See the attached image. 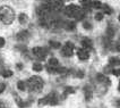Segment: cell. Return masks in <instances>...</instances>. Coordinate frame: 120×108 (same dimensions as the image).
Instances as JSON below:
<instances>
[{
    "label": "cell",
    "instance_id": "cell-1",
    "mask_svg": "<svg viewBox=\"0 0 120 108\" xmlns=\"http://www.w3.org/2000/svg\"><path fill=\"white\" fill-rule=\"evenodd\" d=\"M15 20V12L14 9H11L10 7L8 6H2L0 7V20L6 24V25H9L11 24Z\"/></svg>",
    "mask_w": 120,
    "mask_h": 108
},
{
    "label": "cell",
    "instance_id": "cell-2",
    "mask_svg": "<svg viewBox=\"0 0 120 108\" xmlns=\"http://www.w3.org/2000/svg\"><path fill=\"white\" fill-rule=\"evenodd\" d=\"M65 13L68 17H74L76 20H82L84 16H85V13L84 10L80 8V7L76 6V5H69V6L66 7L65 9Z\"/></svg>",
    "mask_w": 120,
    "mask_h": 108
},
{
    "label": "cell",
    "instance_id": "cell-3",
    "mask_svg": "<svg viewBox=\"0 0 120 108\" xmlns=\"http://www.w3.org/2000/svg\"><path fill=\"white\" fill-rule=\"evenodd\" d=\"M28 85L34 91H41L43 89L44 83H43V80L41 79L40 76H32L28 80Z\"/></svg>",
    "mask_w": 120,
    "mask_h": 108
},
{
    "label": "cell",
    "instance_id": "cell-4",
    "mask_svg": "<svg viewBox=\"0 0 120 108\" xmlns=\"http://www.w3.org/2000/svg\"><path fill=\"white\" fill-rule=\"evenodd\" d=\"M47 104H49V105H57L58 104V98L53 92L48 95L45 98H42L39 101V105H47Z\"/></svg>",
    "mask_w": 120,
    "mask_h": 108
},
{
    "label": "cell",
    "instance_id": "cell-5",
    "mask_svg": "<svg viewBox=\"0 0 120 108\" xmlns=\"http://www.w3.org/2000/svg\"><path fill=\"white\" fill-rule=\"evenodd\" d=\"M32 54H33L38 59L43 60V59H45V57H47V50L42 47H34L33 49H32Z\"/></svg>",
    "mask_w": 120,
    "mask_h": 108
},
{
    "label": "cell",
    "instance_id": "cell-6",
    "mask_svg": "<svg viewBox=\"0 0 120 108\" xmlns=\"http://www.w3.org/2000/svg\"><path fill=\"white\" fill-rule=\"evenodd\" d=\"M74 49H75V46H74L71 42H67L66 44L62 47V50H61V54L65 57H71L74 54Z\"/></svg>",
    "mask_w": 120,
    "mask_h": 108
},
{
    "label": "cell",
    "instance_id": "cell-7",
    "mask_svg": "<svg viewBox=\"0 0 120 108\" xmlns=\"http://www.w3.org/2000/svg\"><path fill=\"white\" fill-rule=\"evenodd\" d=\"M77 56H78V58L80 60H87L90 58V54L85 49H78L77 50Z\"/></svg>",
    "mask_w": 120,
    "mask_h": 108
},
{
    "label": "cell",
    "instance_id": "cell-8",
    "mask_svg": "<svg viewBox=\"0 0 120 108\" xmlns=\"http://www.w3.org/2000/svg\"><path fill=\"white\" fill-rule=\"evenodd\" d=\"M82 46H83V49H91L92 48V41L90 40L88 38H85V39H83L82 40Z\"/></svg>",
    "mask_w": 120,
    "mask_h": 108
},
{
    "label": "cell",
    "instance_id": "cell-9",
    "mask_svg": "<svg viewBox=\"0 0 120 108\" xmlns=\"http://www.w3.org/2000/svg\"><path fill=\"white\" fill-rule=\"evenodd\" d=\"M28 32L27 31H22L19 33L17 34V40L18 41H25L28 39Z\"/></svg>",
    "mask_w": 120,
    "mask_h": 108
},
{
    "label": "cell",
    "instance_id": "cell-10",
    "mask_svg": "<svg viewBox=\"0 0 120 108\" xmlns=\"http://www.w3.org/2000/svg\"><path fill=\"white\" fill-rule=\"evenodd\" d=\"M109 63H110L111 66H118V65H120V58H118V57H112V58H110Z\"/></svg>",
    "mask_w": 120,
    "mask_h": 108
},
{
    "label": "cell",
    "instance_id": "cell-11",
    "mask_svg": "<svg viewBox=\"0 0 120 108\" xmlns=\"http://www.w3.org/2000/svg\"><path fill=\"white\" fill-rule=\"evenodd\" d=\"M91 7L94 8V9H102L103 4L101 1H93V2H91Z\"/></svg>",
    "mask_w": 120,
    "mask_h": 108
},
{
    "label": "cell",
    "instance_id": "cell-12",
    "mask_svg": "<svg viewBox=\"0 0 120 108\" xmlns=\"http://www.w3.org/2000/svg\"><path fill=\"white\" fill-rule=\"evenodd\" d=\"M42 69H43V66L41 63H35L33 65V71H35V72H41Z\"/></svg>",
    "mask_w": 120,
    "mask_h": 108
},
{
    "label": "cell",
    "instance_id": "cell-13",
    "mask_svg": "<svg viewBox=\"0 0 120 108\" xmlns=\"http://www.w3.org/2000/svg\"><path fill=\"white\" fill-rule=\"evenodd\" d=\"M18 20H19V22L22 23V24H25V23L27 22V20H28V17H27L26 14H20Z\"/></svg>",
    "mask_w": 120,
    "mask_h": 108
},
{
    "label": "cell",
    "instance_id": "cell-14",
    "mask_svg": "<svg viewBox=\"0 0 120 108\" xmlns=\"http://www.w3.org/2000/svg\"><path fill=\"white\" fill-rule=\"evenodd\" d=\"M65 28L66 30H69V31H71L75 28V24H74L73 22H67L66 24H65Z\"/></svg>",
    "mask_w": 120,
    "mask_h": 108
},
{
    "label": "cell",
    "instance_id": "cell-15",
    "mask_svg": "<svg viewBox=\"0 0 120 108\" xmlns=\"http://www.w3.org/2000/svg\"><path fill=\"white\" fill-rule=\"evenodd\" d=\"M11 75H13V72H11V71H9V69L1 72V76H4V77H10Z\"/></svg>",
    "mask_w": 120,
    "mask_h": 108
},
{
    "label": "cell",
    "instance_id": "cell-16",
    "mask_svg": "<svg viewBox=\"0 0 120 108\" xmlns=\"http://www.w3.org/2000/svg\"><path fill=\"white\" fill-rule=\"evenodd\" d=\"M49 44H50V46H51L52 48H56V49L60 47V42H57V41H52V40L49 41Z\"/></svg>",
    "mask_w": 120,
    "mask_h": 108
},
{
    "label": "cell",
    "instance_id": "cell-17",
    "mask_svg": "<svg viewBox=\"0 0 120 108\" xmlns=\"http://www.w3.org/2000/svg\"><path fill=\"white\" fill-rule=\"evenodd\" d=\"M17 88H18V90L24 91V90H25V83H24L23 81H19L18 83H17Z\"/></svg>",
    "mask_w": 120,
    "mask_h": 108
},
{
    "label": "cell",
    "instance_id": "cell-18",
    "mask_svg": "<svg viewBox=\"0 0 120 108\" xmlns=\"http://www.w3.org/2000/svg\"><path fill=\"white\" fill-rule=\"evenodd\" d=\"M98 80H99V81H100V82L109 81V80H108V79H107V77H105V76H104V75H103V74H98Z\"/></svg>",
    "mask_w": 120,
    "mask_h": 108
},
{
    "label": "cell",
    "instance_id": "cell-19",
    "mask_svg": "<svg viewBox=\"0 0 120 108\" xmlns=\"http://www.w3.org/2000/svg\"><path fill=\"white\" fill-rule=\"evenodd\" d=\"M102 9L104 10V13H105V14H111V9H110V8H109L107 5H103Z\"/></svg>",
    "mask_w": 120,
    "mask_h": 108
},
{
    "label": "cell",
    "instance_id": "cell-20",
    "mask_svg": "<svg viewBox=\"0 0 120 108\" xmlns=\"http://www.w3.org/2000/svg\"><path fill=\"white\" fill-rule=\"evenodd\" d=\"M5 89H6V84L4 82H0V93H2L5 91Z\"/></svg>",
    "mask_w": 120,
    "mask_h": 108
},
{
    "label": "cell",
    "instance_id": "cell-21",
    "mask_svg": "<svg viewBox=\"0 0 120 108\" xmlns=\"http://www.w3.org/2000/svg\"><path fill=\"white\" fill-rule=\"evenodd\" d=\"M112 74H113L114 76H119L120 75V69L119 68H116V69L112 68Z\"/></svg>",
    "mask_w": 120,
    "mask_h": 108
},
{
    "label": "cell",
    "instance_id": "cell-22",
    "mask_svg": "<svg viewBox=\"0 0 120 108\" xmlns=\"http://www.w3.org/2000/svg\"><path fill=\"white\" fill-rule=\"evenodd\" d=\"M95 18H96V20H102V18H103V14H102V13L96 14V16H95Z\"/></svg>",
    "mask_w": 120,
    "mask_h": 108
},
{
    "label": "cell",
    "instance_id": "cell-23",
    "mask_svg": "<svg viewBox=\"0 0 120 108\" xmlns=\"http://www.w3.org/2000/svg\"><path fill=\"white\" fill-rule=\"evenodd\" d=\"M5 43H6V40L2 38V36H0V48H2L5 46Z\"/></svg>",
    "mask_w": 120,
    "mask_h": 108
},
{
    "label": "cell",
    "instance_id": "cell-24",
    "mask_svg": "<svg viewBox=\"0 0 120 108\" xmlns=\"http://www.w3.org/2000/svg\"><path fill=\"white\" fill-rule=\"evenodd\" d=\"M85 92H86V98H87V100H90V99H91V91H90V90H88V89L86 88V90H85Z\"/></svg>",
    "mask_w": 120,
    "mask_h": 108
},
{
    "label": "cell",
    "instance_id": "cell-25",
    "mask_svg": "<svg viewBox=\"0 0 120 108\" xmlns=\"http://www.w3.org/2000/svg\"><path fill=\"white\" fill-rule=\"evenodd\" d=\"M84 27L87 28V30H90V28H91V24H90V23H84Z\"/></svg>",
    "mask_w": 120,
    "mask_h": 108
},
{
    "label": "cell",
    "instance_id": "cell-26",
    "mask_svg": "<svg viewBox=\"0 0 120 108\" xmlns=\"http://www.w3.org/2000/svg\"><path fill=\"white\" fill-rule=\"evenodd\" d=\"M117 50L120 51V39L118 40V42H117Z\"/></svg>",
    "mask_w": 120,
    "mask_h": 108
},
{
    "label": "cell",
    "instance_id": "cell-27",
    "mask_svg": "<svg viewBox=\"0 0 120 108\" xmlns=\"http://www.w3.org/2000/svg\"><path fill=\"white\" fill-rule=\"evenodd\" d=\"M118 20H119V22H120V15H119V17H118Z\"/></svg>",
    "mask_w": 120,
    "mask_h": 108
},
{
    "label": "cell",
    "instance_id": "cell-28",
    "mask_svg": "<svg viewBox=\"0 0 120 108\" xmlns=\"http://www.w3.org/2000/svg\"><path fill=\"white\" fill-rule=\"evenodd\" d=\"M119 91H120V83H119Z\"/></svg>",
    "mask_w": 120,
    "mask_h": 108
}]
</instances>
